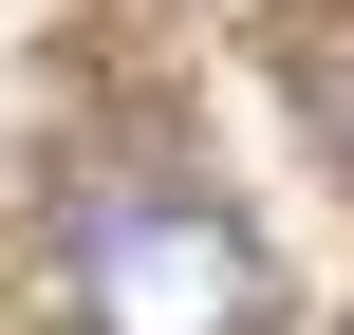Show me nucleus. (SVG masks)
Wrapping results in <instances>:
<instances>
[{
    "instance_id": "f257e3e1",
    "label": "nucleus",
    "mask_w": 354,
    "mask_h": 335,
    "mask_svg": "<svg viewBox=\"0 0 354 335\" xmlns=\"http://www.w3.org/2000/svg\"><path fill=\"white\" fill-rule=\"evenodd\" d=\"M56 280H75V335H261L280 317L261 224L205 205V186H93L75 242H56Z\"/></svg>"
},
{
    "instance_id": "f03ea898",
    "label": "nucleus",
    "mask_w": 354,
    "mask_h": 335,
    "mask_svg": "<svg viewBox=\"0 0 354 335\" xmlns=\"http://www.w3.org/2000/svg\"><path fill=\"white\" fill-rule=\"evenodd\" d=\"M280 93H299V131L354 168V0H317V19L280 37Z\"/></svg>"
}]
</instances>
